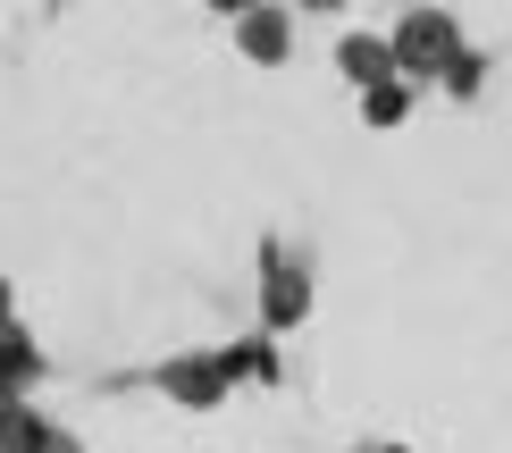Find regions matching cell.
I'll list each match as a JSON object with an SVG mask.
<instances>
[{"label": "cell", "instance_id": "9c48e42d", "mask_svg": "<svg viewBox=\"0 0 512 453\" xmlns=\"http://www.w3.org/2000/svg\"><path fill=\"white\" fill-rule=\"evenodd\" d=\"M412 84H403V76H387V84H370V93H361V126H403V118H412Z\"/></svg>", "mask_w": 512, "mask_h": 453}, {"label": "cell", "instance_id": "7c38bea8", "mask_svg": "<svg viewBox=\"0 0 512 453\" xmlns=\"http://www.w3.org/2000/svg\"><path fill=\"white\" fill-rule=\"evenodd\" d=\"M361 453H403V445H361Z\"/></svg>", "mask_w": 512, "mask_h": 453}, {"label": "cell", "instance_id": "6da1fadb", "mask_svg": "<svg viewBox=\"0 0 512 453\" xmlns=\"http://www.w3.org/2000/svg\"><path fill=\"white\" fill-rule=\"evenodd\" d=\"M387 51H395V76L412 84V93H437V76L454 68L471 42H462V17L454 9H403V26L387 34Z\"/></svg>", "mask_w": 512, "mask_h": 453}, {"label": "cell", "instance_id": "7a4b0ae2", "mask_svg": "<svg viewBox=\"0 0 512 453\" xmlns=\"http://www.w3.org/2000/svg\"><path fill=\"white\" fill-rule=\"evenodd\" d=\"M303 319H311V277L286 252V235H261V328L286 336V328H303Z\"/></svg>", "mask_w": 512, "mask_h": 453}, {"label": "cell", "instance_id": "277c9868", "mask_svg": "<svg viewBox=\"0 0 512 453\" xmlns=\"http://www.w3.org/2000/svg\"><path fill=\"white\" fill-rule=\"evenodd\" d=\"M236 26V51L252 68H286L294 59V9H219Z\"/></svg>", "mask_w": 512, "mask_h": 453}, {"label": "cell", "instance_id": "3957f363", "mask_svg": "<svg viewBox=\"0 0 512 453\" xmlns=\"http://www.w3.org/2000/svg\"><path fill=\"white\" fill-rule=\"evenodd\" d=\"M152 378H160V395L177 403V412H219V403H227V370H219V353H168Z\"/></svg>", "mask_w": 512, "mask_h": 453}, {"label": "cell", "instance_id": "8fae6325", "mask_svg": "<svg viewBox=\"0 0 512 453\" xmlns=\"http://www.w3.org/2000/svg\"><path fill=\"white\" fill-rule=\"evenodd\" d=\"M17 328V294H9V277H0V336Z\"/></svg>", "mask_w": 512, "mask_h": 453}, {"label": "cell", "instance_id": "8992f818", "mask_svg": "<svg viewBox=\"0 0 512 453\" xmlns=\"http://www.w3.org/2000/svg\"><path fill=\"white\" fill-rule=\"evenodd\" d=\"M34 386H42V344L9 328L0 336V403H34Z\"/></svg>", "mask_w": 512, "mask_h": 453}, {"label": "cell", "instance_id": "5b68a950", "mask_svg": "<svg viewBox=\"0 0 512 453\" xmlns=\"http://www.w3.org/2000/svg\"><path fill=\"white\" fill-rule=\"evenodd\" d=\"M336 76H345L353 93L387 84V76H395V51H387V34H336Z\"/></svg>", "mask_w": 512, "mask_h": 453}, {"label": "cell", "instance_id": "ba28073f", "mask_svg": "<svg viewBox=\"0 0 512 453\" xmlns=\"http://www.w3.org/2000/svg\"><path fill=\"white\" fill-rule=\"evenodd\" d=\"M219 370H227V386H277V344L269 336H244V344H227V353H219Z\"/></svg>", "mask_w": 512, "mask_h": 453}, {"label": "cell", "instance_id": "52a82bcc", "mask_svg": "<svg viewBox=\"0 0 512 453\" xmlns=\"http://www.w3.org/2000/svg\"><path fill=\"white\" fill-rule=\"evenodd\" d=\"M59 428L34 412V403H0V453H51Z\"/></svg>", "mask_w": 512, "mask_h": 453}, {"label": "cell", "instance_id": "30bf717a", "mask_svg": "<svg viewBox=\"0 0 512 453\" xmlns=\"http://www.w3.org/2000/svg\"><path fill=\"white\" fill-rule=\"evenodd\" d=\"M437 93H445V101H479V93H487V59H479V51H462L454 68L437 76Z\"/></svg>", "mask_w": 512, "mask_h": 453}]
</instances>
